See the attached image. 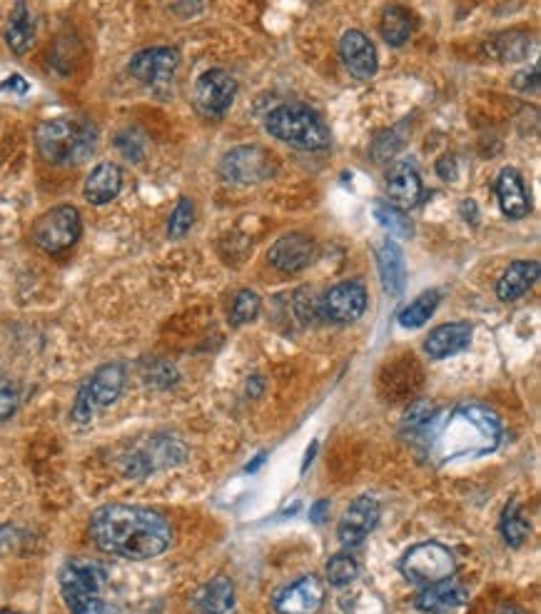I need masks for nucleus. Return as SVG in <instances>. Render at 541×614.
Here are the masks:
<instances>
[{
	"mask_svg": "<svg viewBox=\"0 0 541 614\" xmlns=\"http://www.w3.org/2000/svg\"><path fill=\"white\" fill-rule=\"evenodd\" d=\"M220 173L230 183L255 185L275 173V158L262 145H240L222 158Z\"/></svg>",
	"mask_w": 541,
	"mask_h": 614,
	"instance_id": "nucleus-9",
	"label": "nucleus"
},
{
	"mask_svg": "<svg viewBox=\"0 0 541 614\" xmlns=\"http://www.w3.org/2000/svg\"><path fill=\"white\" fill-rule=\"evenodd\" d=\"M414 30V20L409 10H404L402 5H389L382 15V23H379V33H382L384 43L399 48L409 40Z\"/></svg>",
	"mask_w": 541,
	"mask_h": 614,
	"instance_id": "nucleus-26",
	"label": "nucleus"
},
{
	"mask_svg": "<svg viewBox=\"0 0 541 614\" xmlns=\"http://www.w3.org/2000/svg\"><path fill=\"white\" fill-rule=\"evenodd\" d=\"M387 195L394 208H414L422 198V178L412 163H394L387 173Z\"/></svg>",
	"mask_w": 541,
	"mask_h": 614,
	"instance_id": "nucleus-19",
	"label": "nucleus"
},
{
	"mask_svg": "<svg viewBox=\"0 0 541 614\" xmlns=\"http://www.w3.org/2000/svg\"><path fill=\"white\" fill-rule=\"evenodd\" d=\"M399 570L412 585L427 587L449 580L457 570V560H454V552L439 542H419L412 550H407V555L399 562Z\"/></svg>",
	"mask_w": 541,
	"mask_h": 614,
	"instance_id": "nucleus-6",
	"label": "nucleus"
},
{
	"mask_svg": "<svg viewBox=\"0 0 541 614\" xmlns=\"http://www.w3.org/2000/svg\"><path fill=\"white\" fill-rule=\"evenodd\" d=\"M262 462H265V452H262V455H257V460H255V462H252V465H247V467H245V470H247V472H255V470H257V467H260V465H262Z\"/></svg>",
	"mask_w": 541,
	"mask_h": 614,
	"instance_id": "nucleus-42",
	"label": "nucleus"
},
{
	"mask_svg": "<svg viewBox=\"0 0 541 614\" xmlns=\"http://www.w3.org/2000/svg\"><path fill=\"white\" fill-rule=\"evenodd\" d=\"M267 260L280 273H300V270L310 268L315 260V243L310 235L305 233H290L282 235L270 250H267Z\"/></svg>",
	"mask_w": 541,
	"mask_h": 614,
	"instance_id": "nucleus-15",
	"label": "nucleus"
},
{
	"mask_svg": "<svg viewBox=\"0 0 541 614\" xmlns=\"http://www.w3.org/2000/svg\"><path fill=\"white\" fill-rule=\"evenodd\" d=\"M469 342H472L469 322H447V325H439L429 332V337L424 340V350L432 360H444V357L467 350Z\"/></svg>",
	"mask_w": 541,
	"mask_h": 614,
	"instance_id": "nucleus-18",
	"label": "nucleus"
},
{
	"mask_svg": "<svg viewBox=\"0 0 541 614\" xmlns=\"http://www.w3.org/2000/svg\"><path fill=\"white\" fill-rule=\"evenodd\" d=\"M315 452H317V442H312V447L307 450V457H305V465H302V472L307 470V465H310L312 460H315Z\"/></svg>",
	"mask_w": 541,
	"mask_h": 614,
	"instance_id": "nucleus-40",
	"label": "nucleus"
},
{
	"mask_svg": "<svg viewBox=\"0 0 541 614\" xmlns=\"http://www.w3.org/2000/svg\"><path fill=\"white\" fill-rule=\"evenodd\" d=\"M80 230H83V223H80L78 208L75 205H55L35 220L30 238L43 253L55 255L73 248L80 238Z\"/></svg>",
	"mask_w": 541,
	"mask_h": 614,
	"instance_id": "nucleus-7",
	"label": "nucleus"
},
{
	"mask_svg": "<svg viewBox=\"0 0 541 614\" xmlns=\"http://www.w3.org/2000/svg\"><path fill=\"white\" fill-rule=\"evenodd\" d=\"M497 198L499 208L507 218L522 220L527 218L532 203H529V193L524 188V180L519 175L517 168H504L497 178Z\"/></svg>",
	"mask_w": 541,
	"mask_h": 614,
	"instance_id": "nucleus-21",
	"label": "nucleus"
},
{
	"mask_svg": "<svg viewBox=\"0 0 541 614\" xmlns=\"http://www.w3.org/2000/svg\"><path fill=\"white\" fill-rule=\"evenodd\" d=\"M417 440L422 455L442 467L462 457H482L497 450L502 442V422L489 407L464 402L429 417L417 430Z\"/></svg>",
	"mask_w": 541,
	"mask_h": 614,
	"instance_id": "nucleus-1",
	"label": "nucleus"
},
{
	"mask_svg": "<svg viewBox=\"0 0 541 614\" xmlns=\"http://www.w3.org/2000/svg\"><path fill=\"white\" fill-rule=\"evenodd\" d=\"M0 88H3V90L15 88V90H18V93H25V90H28V83H25V80L20 78V75H13V78H10L8 83H3V85H0Z\"/></svg>",
	"mask_w": 541,
	"mask_h": 614,
	"instance_id": "nucleus-39",
	"label": "nucleus"
},
{
	"mask_svg": "<svg viewBox=\"0 0 541 614\" xmlns=\"http://www.w3.org/2000/svg\"><path fill=\"white\" fill-rule=\"evenodd\" d=\"M5 43L15 55H23L33 48L35 23L25 3H15L13 10H10L8 23H5Z\"/></svg>",
	"mask_w": 541,
	"mask_h": 614,
	"instance_id": "nucleus-25",
	"label": "nucleus"
},
{
	"mask_svg": "<svg viewBox=\"0 0 541 614\" xmlns=\"http://www.w3.org/2000/svg\"><path fill=\"white\" fill-rule=\"evenodd\" d=\"M237 95V80L227 70L212 68L195 83V105L207 118H220L230 110Z\"/></svg>",
	"mask_w": 541,
	"mask_h": 614,
	"instance_id": "nucleus-10",
	"label": "nucleus"
},
{
	"mask_svg": "<svg viewBox=\"0 0 541 614\" xmlns=\"http://www.w3.org/2000/svg\"><path fill=\"white\" fill-rule=\"evenodd\" d=\"M197 614H232L235 610V585L230 577L220 575L212 582H207L195 595Z\"/></svg>",
	"mask_w": 541,
	"mask_h": 614,
	"instance_id": "nucleus-24",
	"label": "nucleus"
},
{
	"mask_svg": "<svg viewBox=\"0 0 541 614\" xmlns=\"http://www.w3.org/2000/svg\"><path fill=\"white\" fill-rule=\"evenodd\" d=\"M180 65V53L168 45H155V48H145L133 55L128 70L135 80L145 85H160L168 83L173 73Z\"/></svg>",
	"mask_w": 541,
	"mask_h": 614,
	"instance_id": "nucleus-12",
	"label": "nucleus"
},
{
	"mask_svg": "<svg viewBox=\"0 0 541 614\" xmlns=\"http://www.w3.org/2000/svg\"><path fill=\"white\" fill-rule=\"evenodd\" d=\"M377 270L382 288L389 298H399L407 285V263H404V253L394 240H384L377 248Z\"/></svg>",
	"mask_w": 541,
	"mask_h": 614,
	"instance_id": "nucleus-20",
	"label": "nucleus"
},
{
	"mask_svg": "<svg viewBox=\"0 0 541 614\" xmlns=\"http://www.w3.org/2000/svg\"><path fill=\"white\" fill-rule=\"evenodd\" d=\"M529 48H532V40L522 33H507L499 35L492 43V53L499 60H524L527 58Z\"/></svg>",
	"mask_w": 541,
	"mask_h": 614,
	"instance_id": "nucleus-30",
	"label": "nucleus"
},
{
	"mask_svg": "<svg viewBox=\"0 0 541 614\" xmlns=\"http://www.w3.org/2000/svg\"><path fill=\"white\" fill-rule=\"evenodd\" d=\"M35 145L45 163L78 165L90 158L98 145V128L85 118H53L35 130Z\"/></svg>",
	"mask_w": 541,
	"mask_h": 614,
	"instance_id": "nucleus-3",
	"label": "nucleus"
},
{
	"mask_svg": "<svg viewBox=\"0 0 541 614\" xmlns=\"http://www.w3.org/2000/svg\"><path fill=\"white\" fill-rule=\"evenodd\" d=\"M125 385V367L120 362L103 365L78 392V400L73 405V420L88 422L93 417L95 407L113 405L120 397Z\"/></svg>",
	"mask_w": 541,
	"mask_h": 614,
	"instance_id": "nucleus-8",
	"label": "nucleus"
},
{
	"mask_svg": "<svg viewBox=\"0 0 541 614\" xmlns=\"http://www.w3.org/2000/svg\"><path fill=\"white\" fill-rule=\"evenodd\" d=\"M499 532H502L504 542H507L509 547H522L524 542H527L529 532H532V525H529V520L524 517L522 505H519L517 500H512L507 507H504L502 522H499Z\"/></svg>",
	"mask_w": 541,
	"mask_h": 614,
	"instance_id": "nucleus-27",
	"label": "nucleus"
},
{
	"mask_svg": "<svg viewBox=\"0 0 541 614\" xmlns=\"http://www.w3.org/2000/svg\"><path fill=\"white\" fill-rule=\"evenodd\" d=\"M374 218H377V223L382 225L384 230H389V235H394V238H412L414 235L412 220L404 215V210L394 208V205L377 203L374 205Z\"/></svg>",
	"mask_w": 541,
	"mask_h": 614,
	"instance_id": "nucleus-29",
	"label": "nucleus"
},
{
	"mask_svg": "<svg viewBox=\"0 0 541 614\" xmlns=\"http://www.w3.org/2000/svg\"><path fill=\"white\" fill-rule=\"evenodd\" d=\"M357 575H360V565L355 562V557L335 555L327 562V580H330V585L345 587L355 582Z\"/></svg>",
	"mask_w": 541,
	"mask_h": 614,
	"instance_id": "nucleus-32",
	"label": "nucleus"
},
{
	"mask_svg": "<svg viewBox=\"0 0 541 614\" xmlns=\"http://www.w3.org/2000/svg\"><path fill=\"white\" fill-rule=\"evenodd\" d=\"M192 223H195V203L190 198H180V203L175 205V210L170 213L168 220V235L173 240L185 238L190 233Z\"/></svg>",
	"mask_w": 541,
	"mask_h": 614,
	"instance_id": "nucleus-33",
	"label": "nucleus"
},
{
	"mask_svg": "<svg viewBox=\"0 0 541 614\" xmlns=\"http://www.w3.org/2000/svg\"><path fill=\"white\" fill-rule=\"evenodd\" d=\"M90 535L105 555L143 562L168 550L173 527L150 507L105 505L90 517Z\"/></svg>",
	"mask_w": 541,
	"mask_h": 614,
	"instance_id": "nucleus-2",
	"label": "nucleus"
},
{
	"mask_svg": "<svg viewBox=\"0 0 541 614\" xmlns=\"http://www.w3.org/2000/svg\"><path fill=\"white\" fill-rule=\"evenodd\" d=\"M18 410V392L8 380L0 377V420H8Z\"/></svg>",
	"mask_w": 541,
	"mask_h": 614,
	"instance_id": "nucleus-36",
	"label": "nucleus"
},
{
	"mask_svg": "<svg viewBox=\"0 0 541 614\" xmlns=\"http://www.w3.org/2000/svg\"><path fill=\"white\" fill-rule=\"evenodd\" d=\"M115 145H118V148L123 150L130 160H143L145 135H140L138 130H125V133H120L118 140H115Z\"/></svg>",
	"mask_w": 541,
	"mask_h": 614,
	"instance_id": "nucleus-35",
	"label": "nucleus"
},
{
	"mask_svg": "<svg viewBox=\"0 0 541 614\" xmlns=\"http://www.w3.org/2000/svg\"><path fill=\"white\" fill-rule=\"evenodd\" d=\"M260 305L262 300L255 290H240V293L235 295V300H232L230 322L235 327L245 325V322H252L257 317V312H260Z\"/></svg>",
	"mask_w": 541,
	"mask_h": 614,
	"instance_id": "nucleus-31",
	"label": "nucleus"
},
{
	"mask_svg": "<svg viewBox=\"0 0 541 614\" xmlns=\"http://www.w3.org/2000/svg\"><path fill=\"white\" fill-rule=\"evenodd\" d=\"M382 507L374 497L362 495L352 502L342 515L340 525H337V537H340L342 547H360L367 540L369 532L377 527Z\"/></svg>",
	"mask_w": 541,
	"mask_h": 614,
	"instance_id": "nucleus-13",
	"label": "nucleus"
},
{
	"mask_svg": "<svg viewBox=\"0 0 541 614\" xmlns=\"http://www.w3.org/2000/svg\"><path fill=\"white\" fill-rule=\"evenodd\" d=\"M325 605V585L320 577L305 575L275 597L277 614H317Z\"/></svg>",
	"mask_w": 541,
	"mask_h": 614,
	"instance_id": "nucleus-14",
	"label": "nucleus"
},
{
	"mask_svg": "<svg viewBox=\"0 0 541 614\" xmlns=\"http://www.w3.org/2000/svg\"><path fill=\"white\" fill-rule=\"evenodd\" d=\"M402 135H404L402 133V125H399V128H392V130H387V133L379 135V138L374 140V145H372L374 160L394 158V155H397V150L404 145Z\"/></svg>",
	"mask_w": 541,
	"mask_h": 614,
	"instance_id": "nucleus-34",
	"label": "nucleus"
},
{
	"mask_svg": "<svg viewBox=\"0 0 541 614\" xmlns=\"http://www.w3.org/2000/svg\"><path fill=\"white\" fill-rule=\"evenodd\" d=\"M265 130L280 143L300 150H325L332 143V133L320 113L300 103H287L270 110Z\"/></svg>",
	"mask_w": 541,
	"mask_h": 614,
	"instance_id": "nucleus-4",
	"label": "nucleus"
},
{
	"mask_svg": "<svg viewBox=\"0 0 541 614\" xmlns=\"http://www.w3.org/2000/svg\"><path fill=\"white\" fill-rule=\"evenodd\" d=\"M494 614H527L524 610H519V607H512V605H504V607H499L497 612Z\"/></svg>",
	"mask_w": 541,
	"mask_h": 614,
	"instance_id": "nucleus-41",
	"label": "nucleus"
},
{
	"mask_svg": "<svg viewBox=\"0 0 541 614\" xmlns=\"http://www.w3.org/2000/svg\"><path fill=\"white\" fill-rule=\"evenodd\" d=\"M437 305H439L437 290L422 293L417 300H412V303L399 312V325L407 327V330H417V327H422L424 322L434 315Z\"/></svg>",
	"mask_w": 541,
	"mask_h": 614,
	"instance_id": "nucleus-28",
	"label": "nucleus"
},
{
	"mask_svg": "<svg viewBox=\"0 0 541 614\" xmlns=\"http://www.w3.org/2000/svg\"><path fill=\"white\" fill-rule=\"evenodd\" d=\"M105 567L93 560H70L60 570V590L73 614H115L100 597L105 585Z\"/></svg>",
	"mask_w": 541,
	"mask_h": 614,
	"instance_id": "nucleus-5",
	"label": "nucleus"
},
{
	"mask_svg": "<svg viewBox=\"0 0 541 614\" xmlns=\"http://www.w3.org/2000/svg\"><path fill=\"white\" fill-rule=\"evenodd\" d=\"M469 600V592L459 585L454 577L449 580L437 582V585L422 587V592L417 595L414 605L419 612L424 614H449L464 605Z\"/></svg>",
	"mask_w": 541,
	"mask_h": 614,
	"instance_id": "nucleus-17",
	"label": "nucleus"
},
{
	"mask_svg": "<svg viewBox=\"0 0 541 614\" xmlns=\"http://www.w3.org/2000/svg\"><path fill=\"white\" fill-rule=\"evenodd\" d=\"M123 190V170L115 163H100L90 170L83 185V195L90 205H108Z\"/></svg>",
	"mask_w": 541,
	"mask_h": 614,
	"instance_id": "nucleus-22",
	"label": "nucleus"
},
{
	"mask_svg": "<svg viewBox=\"0 0 541 614\" xmlns=\"http://www.w3.org/2000/svg\"><path fill=\"white\" fill-rule=\"evenodd\" d=\"M437 173L442 180H454L457 178V163H454V158H442L437 163Z\"/></svg>",
	"mask_w": 541,
	"mask_h": 614,
	"instance_id": "nucleus-37",
	"label": "nucleus"
},
{
	"mask_svg": "<svg viewBox=\"0 0 541 614\" xmlns=\"http://www.w3.org/2000/svg\"><path fill=\"white\" fill-rule=\"evenodd\" d=\"M539 280V263L537 260H514L497 283V298L502 303H514V300L524 298L534 283Z\"/></svg>",
	"mask_w": 541,
	"mask_h": 614,
	"instance_id": "nucleus-23",
	"label": "nucleus"
},
{
	"mask_svg": "<svg viewBox=\"0 0 541 614\" xmlns=\"http://www.w3.org/2000/svg\"><path fill=\"white\" fill-rule=\"evenodd\" d=\"M327 510H330V500L315 502V507H312V512H310V520L320 525V522H325V512Z\"/></svg>",
	"mask_w": 541,
	"mask_h": 614,
	"instance_id": "nucleus-38",
	"label": "nucleus"
},
{
	"mask_svg": "<svg viewBox=\"0 0 541 614\" xmlns=\"http://www.w3.org/2000/svg\"><path fill=\"white\" fill-rule=\"evenodd\" d=\"M367 310V290L360 280H350V283H340L320 300L317 312L330 322H355L360 320Z\"/></svg>",
	"mask_w": 541,
	"mask_h": 614,
	"instance_id": "nucleus-11",
	"label": "nucleus"
},
{
	"mask_svg": "<svg viewBox=\"0 0 541 614\" xmlns=\"http://www.w3.org/2000/svg\"><path fill=\"white\" fill-rule=\"evenodd\" d=\"M0 614H18V612H13V610H3Z\"/></svg>",
	"mask_w": 541,
	"mask_h": 614,
	"instance_id": "nucleus-43",
	"label": "nucleus"
},
{
	"mask_svg": "<svg viewBox=\"0 0 541 614\" xmlns=\"http://www.w3.org/2000/svg\"><path fill=\"white\" fill-rule=\"evenodd\" d=\"M340 55L342 63L347 65L355 78L369 80L377 75L379 60H377V50H374V43L362 33V30H347L345 35L340 38Z\"/></svg>",
	"mask_w": 541,
	"mask_h": 614,
	"instance_id": "nucleus-16",
	"label": "nucleus"
}]
</instances>
